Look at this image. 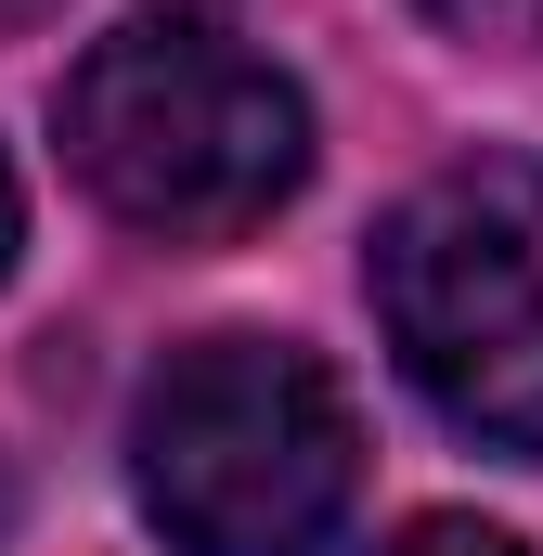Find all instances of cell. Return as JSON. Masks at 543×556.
I'll return each instance as SVG.
<instances>
[{
    "label": "cell",
    "mask_w": 543,
    "mask_h": 556,
    "mask_svg": "<svg viewBox=\"0 0 543 556\" xmlns=\"http://www.w3.org/2000/svg\"><path fill=\"white\" fill-rule=\"evenodd\" d=\"M52 130L91 207L155 247H233L311 181L298 78L194 13H142L117 39H91L78 78L52 91Z\"/></svg>",
    "instance_id": "cell-1"
},
{
    "label": "cell",
    "mask_w": 543,
    "mask_h": 556,
    "mask_svg": "<svg viewBox=\"0 0 543 556\" xmlns=\"http://www.w3.org/2000/svg\"><path fill=\"white\" fill-rule=\"evenodd\" d=\"M363 427L285 337H194L130 415V492L181 556H311L350 518Z\"/></svg>",
    "instance_id": "cell-2"
},
{
    "label": "cell",
    "mask_w": 543,
    "mask_h": 556,
    "mask_svg": "<svg viewBox=\"0 0 543 556\" xmlns=\"http://www.w3.org/2000/svg\"><path fill=\"white\" fill-rule=\"evenodd\" d=\"M376 324L402 376L492 453H543V168L453 155L376 233Z\"/></svg>",
    "instance_id": "cell-3"
},
{
    "label": "cell",
    "mask_w": 543,
    "mask_h": 556,
    "mask_svg": "<svg viewBox=\"0 0 543 556\" xmlns=\"http://www.w3.org/2000/svg\"><path fill=\"white\" fill-rule=\"evenodd\" d=\"M389 556H531V544L518 531H479V518H414Z\"/></svg>",
    "instance_id": "cell-4"
},
{
    "label": "cell",
    "mask_w": 543,
    "mask_h": 556,
    "mask_svg": "<svg viewBox=\"0 0 543 556\" xmlns=\"http://www.w3.org/2000/svg\"><path fill=\"white\" fill-rule=\"evenodd\" d=\"M427 13L466 39H543V0H427Z\"/></svg>",
    "instance_id": "cell-5"
},
{
    "label": "cell",
    "mask_w": 543,
    "mask_h": 556,
    "mask_svg": "<svg viewBox=\"0 0 543 556\" xmlns=\"http://www.w3.org/2000/svg\"><path fill=\"white\" fill-rule=\"evenodd\" d=\"M13 247H26V194H13V168H0V273H13Z\"/></svg>",
    "instance_id": "cell-6"
}]
</instances>
